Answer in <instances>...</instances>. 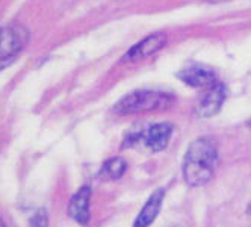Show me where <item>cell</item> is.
Returning a JSON list of instances; mask_svg holds the SVG:
<instances>
[{"mask_svg": "<svg viewBox=\"0 0 251 227\" xmlns=\"http://www.w3.org/2000/svg\"><path fill=\"white\" fill-rule=\"evenodd\" d=\"M30 227H49L47 211L46 209H38L30 218Z\"/></svg>", "mask_w": 251, "mask_h": 227, "instance_id": "cell-11", "label": "cell"}, {"mask_svg": "<svg viewBox=\"0 0 251 227\" xmlns=\"http://www.w3.org/2000/svg\"><path fill=\"white\" fill-rule=\"evenodd\" d=\"M89 199H91V189L83 186L70 200L68 215L79 224H86L89 220Z\"/></svg>", "mask_w": 251, "mask_h": 227, "instance_id": "cell-8", "label": "cell"}, {"mask_svg": "<svg viewBox=\"0 0 251 227\" xmlns=\"http://www.w3.org/2000/svg\"><path fill=\"white\" fill-rule=\"evenodd\" d=\"M171 135H173V126L170 123H159L149 127V130L142 132L141 141H144V144L151 151H160L167 149Z\"/></svg>", "mask_w": 251, "mask_h": 227, "instance_id": "cell-6", "label": "cell"}, {"mask_svg": "<svg viewBox=\"0 0 251 227\" xmlns=\"http://www.w3.org/2000/svg\"><path fill=\"white\" fill-rule=\"evenodd\" d=\"M178 79L183 80L186 85L194 86V88H204L207 90L209 86L215 85L218 80L215 77L213 72L204 68V67H188L185 70H182L180 73L177 75Z\"/></svg>", "mask_w": 251, "mask_h": 227, "instance_id": "cell-7", "label": "cell"}, {"mask_svg": "<svg viewBox=\"0 0 251 227\" xmlns=\"http://www.w3.org/2000/svg\"><path fill=\"white\" fill-rule=\"evenodd\" d=\"M174 103V97L164 91H133L124 96L117 104L115 112L120 115L139 114V112H156L168 109Z\"/></svg>", "mask_w": 251, "mask_h": 227, "instance_id": "cell-2", "label": "cell"}, {"mask_svg": "<svg viewBox=\"0 0 251 227\" xmlns=\"http://www.w3.org/2000/svg\"><path fill=\"white\" fill-rule=\"evenodd\" d=\"M218 165V150L210 138H199L188 147L183 159V179L191 186L207 183Z\"/></svg>", "mask_w": 251, "mask_h": 227, "instance_id": "cell-1", "label": "cell"}, {"mask_svg": "<svg viewBox=\"0 0 251 227\" xmlns=\"http://www.w3.org/2000/svg\"><path fill=\"white\" fill-rule=\"evenodd\" d=\"M0 227H6V226H5V223H3L2 220H0Z\"/></svg>", "mask_w": 251, "mask_h": 227, "instance_id": "cell-13", "label": "cell"}, {"mask_svg": "<svg viewBox=\"0 0 251 227\" xmlns=\"http://www.w3.org/2000/svg\"><path fill=\"white\" fill-rule=\"evenodd\" d=\"M164 196H165L164 189L154 191V193L149 197V200L146 202L144 207L141 209V212L138 214L133 227H149L156 220V217L160 211V206H162Z\"/></svg>", "mask_w": 251, "mask_h": 227, "instance_id": "cell-9", "label": "cell"}, {"mask_svg": "<svg viewBox=\"0 0 251 227\" xmlns=\"http://www.w3.org/2000/svg\"><path fill=\"white\" fill-rule=\"evenodd\" d=\"M12 61H14V58H0V70H2L3 67H6V65H9Z\"/></svg>", "mask_w": 251, "mask_h": 227, "instance_id": "cell-12", "label": "cell"}, {"mask_svg": "<svg viewBox=\"0 0 251 227\" xmlns=\"http://www.w3.org/2000/svg\"><path fill=\"white\" fill-rule=\"evenodd\" d=\"M167 44V37L164 33H154L150 35V37L144 38L142 41H139L138 44H135L127 53L124 56V61H141V59H146L150 58L153 55H156L160 49H164Z\"/></svg>", "mask_w": 251, "mask_h": 227, "instance_id": "cell-5", "label": "cell"}, {"mask_svg": "<svg viewBox=\"0 0 251 227\" xmlns=\"http://www.w3.org/2000/svg\"><path fill=\"white\" fill-rule=\"evenodd\" d=\"M250 126H251V121H250Z\"/></svg>", "mask_w": 251, "mask_h": 227, "instance_id": "cell-14", "label": "cell"}, {"mask_svg": "<svg viewBox=\"0 0 251 227\" xmlns=\"http://www.w3.org/2000/svg\"><path fill=\"white\" fill-rule=\"evenodd\" d=\"M226 97H227L226 86L217 82L215 85L209 86L206 93L203 94V97L199 100V103H197V106H195V114L201 118H209L215 115L221 109L223 103L226 101Z\"/></svg>", "mask_w": 251, "mask_h": 227, "instance_id": "cell-4", "label": "cell"}, {"mask_svg": "<svg viewBox=\"0 0 251 227\" xmlns=\"http://www.w3.org/2000/svg\"><path fill=\"white\" fill-rule=\"evenodd\" d=\"M29 41V32L22 25L0 27V58H15Z\"/></svg>", "mask_w": 251, "mask_h": 227, "instance_id": "cell-3", "label": "cell"}, {"mask_svg": "<svg viewBox=\"0 0 251 227\" xmlns=\"http://www.w3.org/2000/svg\"><path fill=\"white\" fill-rule=\"evenodd\" d=\"M126 168H127V164H126V161L123 158H118V156H115V158H111L107 159L103 167H101V171H100V176L104 177V179H120L123 174L126 173Z\"/></svg>", "mask_w": 251, "mask_h": 227, "instance_id": "cell-10", "label": "cell"}]
</instances>
